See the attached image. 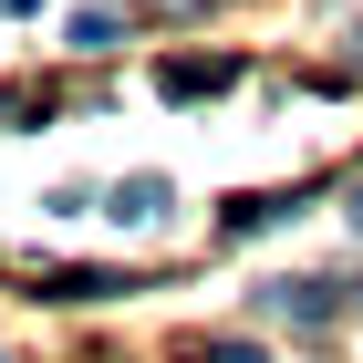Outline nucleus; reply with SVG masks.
<instances>
[{
  "instance_id": "7ed1b4c3",
  "label": "nucleus",
  "mask_w": 363,
  "mask_h": 363,
  "mask_svg": "<svg viewBox=\"0 0 363 363\" xmlns=\"http://www.w3.org/2000/svg\"><path fill=\"white\" fill-rule=\"evenodd\" d=\"M167 208H177V187H167V177H125L104 218H114V228H156V218H167Z\"/></svg>"
},
{
  "instance_id": "0eeeda50",
  "label": "nucleus",
  "mask_w": 363,
  "mask_h": 363,
  "mask_svg": "<svg viewBox=\"0 0 363 363\" xmlns=\"http://www.w3.org/2000/svg\"><path fill=\"white\" fill-rule=\"evenodd\" d=\"M353 228H363V197H353Z\"/></svg>"
},
{
  "instance_id": "f257e3e1",
  "label": "nucleus",
  "mask_w": 363,
  "mask_h": 363,
  "mask_svg": "<svg viewBox=\"0 0 363 363\" xmlns=\"http://www.w3.org/2000/svg\"><path fill=\"white\" fill-rule=\"evenodd\" d=\"M250 301L270 311V322H301V333H322V322H342V311H353V291H342V280H259Z\"/></svg>"
},
{
  "instance_id": "6e6552de",
  "label": "nucleus",
  "mask_w": 363,
  "mask_h": 363,
  "mask_svg": "<svg viewBox=\"0 0 363 363\" xmlns=\"http://www.w3.org/2000/svg\"><path fill=\"white\" fill-rule=\"evenodd\" d=\"M0 11H11V0H0Z\"/></svg>"
},
{
  "instance_id": "20e7f679",
  "label": "nucleus",
  "mask_w": 363,
  "mask_h": 363,
  "mask_svg": "<svg viewBox=\"0 0 363 363\" xmlns=\"http://www.w3.org/2000/svg\"><path fill=\"white\" fill-rule=\"evenodd\" d=\"M114 291H135L125 270H42V301H114Z\"/></svg>"
},
{
  "instance_id": "423d86ee",
  "label": "nucleus",
  "mask_w": 363,
  "mask_h": 363,
  "mask_svg": "<svg viewBox=\"0 0 363 363\" xmlns=\"http://www.w3.org/2000/svg\"><path fill=\"white\" fill-rule=\"evenodd\" d=\"M197 363H259V342H197Z\"/></svg>"
},
{
  "instance_id": "39448f33",
  "label": "nucleus",
  "mask_w": 363,
  "mask_h": 363,
  "mask_svg": "<svg viewBox=\"0 0 363 363\" xmlns=\"http://www.w3.org/2000/svg\"><path fill=\"white\" fill-rule=\"evenodd\" d=\"M73 52H114V11H73Z\"/></svg>"
},
{
  "instance_id": "1a4fd4ad",
  "label": "nucleus",
  "mask_w": 363,
  "mask_h": 363,
  "mask_svg": "<svg viewBox=\"0 0 363 363\" xmlns=\"http://www.w3.org/2000/svg\"><path fill=\"white\" fill-rule=\"evenodd\" d=\"M0 363H11V353H0Z\"/></svg>"
},
{
  "instance_id": "f03ea898",
  "label": "nucleus",
  "mask_w": 363,
  "mask_h": 363,
  "mask_svg": "<svg viewBox=\"0 0 363 363\" xmlns=\"http://www.w3.org/2000/svg\"><path fill=\"white\" fill-rule=\"evenodd\" d=\"M239 84V62L228 52H187V62H156V94L167 104H197V94H228Z\"/></svg>"
}]
</instances>
